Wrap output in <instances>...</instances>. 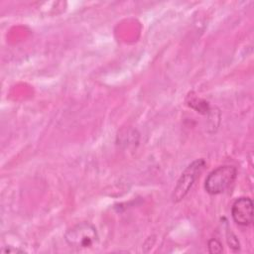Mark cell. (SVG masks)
<instances>
[{
    "label": "cell",
    "mask_w": 254,
    "mask_h": 254,
    "mask_svg": "<svg viewBox=\"0 0 254 254\" xmlns=\"http://www.w3.org/2000/svg\"><path fill=\"white\" fill-rule=\"evenodd\" d=\"M1 253L3 254H16V253H24L23 250L18 249V248H14L13 246H6L3 247L1 249Z\"/></svg>",
    "instance_id": "cell-8"
},
{
    "label": "cell",
    "mask_w": 254,
    "mask_h": 254,
    "mask_svg": "<svg viewBox=\"0 0 254 254\" xmlns=\"http://www.w3.org/2000/svg\"><path fill=\"white\" fill-rule=\"evenodd\" d=\"M187 103H188V105L190 108L194 109L195 111H197L200 114L208 115L209 116L210 114L213 113V111H212L213 109L210 107L209 103L206 100L201 99V98H199L197 96H192V95L190 96V95H189Z\"/></svg>",
    "instance_id": "cell-5"
},
{
    "label": "cell",
    "mask_w": 254,
    "mask_h": 254,
    "mask_svg": "<svg viewBox=\"0 0 254 254\" xmlns=\"http://www.w3.org/2000/svg\"><path fill=\"white\" fill-rule=\"evenodd\" d=\"M237 170L234 166L223 165L211 171L205 179L204 189L209 194H219L225 191L236 180Z\"/></svg>",
    "instance_id": "cell-2"
},
{
    "label": "cell",
    "mask_w": 254,
    "mask_h": 254,
    "mask_svg": "<svg viewBox=\"0 0 254 254\" xmlns=\"http://www.w3.org/2000/svg\"><path fill=\"white\" fill-rule=\"evenodd\" d=\"M231 214L234 222L241 226L250 225L253 221V202L250 197L237 198L231 207Z\"/></svg>",
    "instance_id": "cell-4"
},
{
    "label": "cell",
    "mask_w": 254,
    "mask_h": 254,
    "mask_svg": "<svg viewBox=\"0 0 254 254\" xmlns=\"http://www.w3.org/2000/svg\"><path fill=\"white\" fill-rule=\"evenodd\" d=\"M208 252L209 253H214V254L221 253L222 252L221 243L217 239H214V238L210 239L208 241Z\"/></svg>",
    "instance_id": "cell-6"
},
{
    "label": "cell",
    "mask_w": 254,
    "mask_h": 254,
    "mask_svg": "<svg viewBox=\"0 0 254 254\" xmlns=\"http://www.w3.org/2000/svg\"><path fill=\"white\" fill-rule=\"evenodd\" d=\"M64 240L72 248L85 249L97 242L98 233L91 223L79 222L65 231Z\"/></svg>",
    "instance_id": "cell-1"
},
{
    "label": "cell",
    "mask_w": 254,
    "mask_h": 254,
    "mask_svg": "<svg viewBox=\"0 0 254 254\" xmlns=\"http://www.w3.org/2000/svg\"><path fill=\"white\" fill-rule=\"evenodd\" d=\"M227 242L229 244V247H231L234 251L239 250V242H238L236 236L229 230L227 231Z\"/></svg>",
    "instance_id": "cell-7"
},
{
    "label": "cell",
    "mask_w": 254,
    "mask_h": 254,
    "mask_svg": "<svg viewBox=\"0 0 254 254\" xmlns=\"http://www.w3.org/2000/svg\"><path fill=\"white\" fill-rule=\"evenodd\" d=\"M204 167L205 161L203 159H196L184 170L172 193V200L174 202H179L185 198Z\"/></svg>",
    "instance_id": "cell-3"
}]
</instances>
